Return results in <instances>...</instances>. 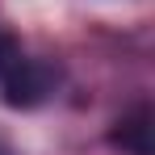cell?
Segmentation results:
<instances>
[{"label":"cell","mask_w":155,"mask_h":155,"mask_svg":"<svg viewBox=\"0 0 155 155\" xmlns=\"http://www.w3.org/2000/svg\"><path fill=\"white\" fill-rule=\"evenodd\" d=\"M59 71H54L46 59H34L17 46V38H0V92L4 105L13 109H38L42 101H51Z\"/></svg>","instance_id":"6da1fadb"},{"label":"cell","mask_w":155,"mask_h":155,"mask_svg":"<svg viewBox=\"0 0 155 155\" xmlns=\"http://www.w3.org/2000/svg\"><path fill=\"white\" fill-rule=\"evenodd\" d=\"M109 143L122 155H155V126H151V109L147 105H134L130 113H122L113 130H109Z\"/></svg>","instance_id":"7a4b0ae2"},{"label":"cell","mask_w":155,"mask_h":155,"mask_svg":"<svg viewBox=\"0 0 155 155\" xmlns=\"http://www.w3.org/2000/svg\"><path fill=\"white\" fill-rule=\"evenodd\" d=\"M0 38H4V29H0Z\"/></svg>","instance_id":"3957f363"},{"label":"cell","mask_w":155,"mask_h":155,"mask_svg":"<svg viewBox=\"0 0 155 155\" xmlns=\"http://www.w3.org/2000/svg\"><path fill=\"white\" fill-rule=\"evenodd\" d=\"M0 155H4V151H0Z\"/></svg>","instance_id":"277c9868"}]
</instances>
